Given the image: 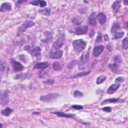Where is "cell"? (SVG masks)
I'll use <instances>...</instances> for the list:
<instances>
[{"mask_svg":"<svg viewBox=\"0 0 128 128\" xmlns=\"http://www.w3.org/2000/svg\"><path fill=\"white\" fill-rule=\"evenodd\" d=\"M102 35L100 33H99V34H98V37L96 39V42L97 43H99L100 42H101V40H102Z\"/></svg>","mask_w":128,"mask_h":128,"instance_id":"obj_39","label":"cell"},{"mask_svg":"<svg viewBox=\"0 0 128 128\" xmlns=\"http://www.w3.org/2000/svg\"><path fill=\"white\" fill-rule=\"evenodd\" d=\"M108 67H109V68L114 74H116L119 73L120 70H119V67L118 64H117L116 63L110 64Z\"/></svg>","mask_w":128,"mask_h":128,"instance_id":"obj_13","label":"cell"},{"mask_svg":"<svg viewBox=\"0 0 128 128\" xmlns=\"http://www.w3.org/2000/svg\"><path fill=\"white\" fill-rule=\"evenodd\" d=\"M120 100V99H107V100H105L104 101L101 103V105H103L105 104H108V103H114L116 102H117L119 101Z\"/></svg>","mask_w":128,"mask_h":128,"instance_id":"obj_24","label":"cell"},{"mask_svg":"<svg viewBox=\"0 0 128 128\" xmlns=\"http://www.w3.org/2000/svg\"><path fill=\"white\" fill-rule=\"evenodd\" d=\"M73 46L76 51L80 52L86 48L87 44L84 41L79 39L75 40L73 43Z\"/></svg>","mask_w":128,"mask_h":128,"instance_id":"obj_1","label":"cell"},{"mask_svg":"<svg viewBox=\"0 0 128 128\" xmlns=\"http://www.w3.org/2000/svg\"><path fill=\"white\" fill-rule=\"evenodd\" d=\"M63 52L62 50H57V51H51L50 53L49 57L53 59H59L62 57Z\"/></svg>","mask_w":128,"mask_h":128,"instance_id":"obj_6","label":"cell"},{"mask_svg":"<svg viewBox=\"0 0 128 128\" xmlns=\"http://www.w3.org/2000/svg\"><path fill=\"white\" fill-rule=\"evenodd\" d=\"M124 3L126 4V5H128V1H124Z\"/></svg>","mask_w":128,"mask_h":128,"instance_id":"obj_45","label":"cell"},{"mask_svg":"<svg viewBox=\"0 0 128 128\" xmlns=\"http://www.w3.org/2000/svg\"><path fill=\"white\" fill-rule=\"evenodd\" d=\"M114 60H115V63L117 64L121 63L122 62V59L121 58L120 56H117L115 57Z\"/></svg>","mask_w":128,"mask_h":128,"instance_id":"obj_33","label":"cell"},{"mask_svg":"<svg viewBox=\"0 0 128 128\" xmlns=\"http://www.w3.org/2000/svg\"><path fill=\"white\" fill-rule=\"evenodd\" d=\"M40 13L42 14L43 15L49 16L50 15V9L48 8H45L39 10Z\"/></svg>","mask_w":128,"mask_h":128,"instance_id":"obj_30","label":"cell"},{"mask_svg":"<svg viewBox=\"0 0 128 128\" xmlns=\"http://www.w3.org/2000/svg\"><path fill=\"white\" fill-rule=\"evenodd\" d=\"M12 9V6L9 3H3L1 6V12H5L6 11H9Z\"/></svg>","mask_w":128,"mask_h":128,"instance_id":"obj_16","label":"cell"},{"mask_svg":"<svg viewBox=\"0 0 128 128\" xmlns=\"http://www.w3.org/2000/svg\"><path fill=\"white\" fill-rule=\"evenodd\" d=\"M120 29V25L118 23H113L112 28H111V32L112 33H115L117 31L119 30Z\"/></svg>","mask_w":128,"mask_h":128,"instance_id":"obj_25","label":"cell"},{"mask_svg":"<svg viewBox=\"0 0 128 128\" xmlns=\"http://www.w3.org/2000/svg\"><path fill=\"white\" fill-rule=\"evenodd\" d=\"M5 63L2 62H1V64H0V69L2 72H5V71H8L9 70V67H7V65L5 64Z\"/></svg>","mask_w":128,"mask_h":128,"instance_id":"obj_29","label":"cell"},{"mask_svg":"<svg viewBox=\"0 0 128 128\" xmlns=\"http://www.w3.org/2000/svg\"><path fill=\"white\" fill-rule=\"evenodd\" d=\"M0 103L2 106L7 105L9 102V91L8 90H5L4 92L1 94V99H0Z\"/></svg>","mask_w":128,"mask_h":128,"instance_id":"obj_5","label":"cell"},{"mask_svg":"<svg viewBox=\"0 0 128 128\" xmlns=\"http://www.w3.org/2000/svg\"><path fill=\"white\" fill-rule=\"evenodd\" d=\"M41 52V49L40 47L36 46L33 48L31 51V54L33 56H37L40 55Z\"/></svg>","mask_w":128,"mask_h":128,"instance_id":"obj_18","label":"cell"},{"mask_svg":"<svg viewBox=\"0 0 128 128\" xmlns=\"http://www.w3.org/2000/svg\"><path fill=\"white\" fill-rule=\"evenodd\" d=\"M89 58H90V54L88 52L83 53L82 55L78 65L79 69H82L84 68L85 65L88 62Z\"/></svg>","mask_w":128,"mask_h":128,"instance_id":"obj_3","label":"cell"},{"mask_svg":"<svg viewBox=\"0 0 128 128\" xmlns=\"http://www.w3.org/2000/svg\"><path fill=\"white\" fill-rule=\"evenodd\" d=\"M125 35V33L123 32H116L115 33V39H118L121 38L122 37H123L124 35Z\"/></svg>","mask_w":128,"mask_h":128,"instance_id":"obj_31","label":"cell"},{"mask_svg":"<svg viewBox=\"0 0 128 128\" xmlns=\"http://www.w3.org/2000/svg\"><path fill=\"white\" fill-rule=\"evenodd\" d=\"M53 114H56L58 116L61 117H65V118H73V115H71V114H65L64 112H53Z\"/></svg>","mask_w":128,"mask_h":128,"instance_id":"obj_22","label":"cell"},{"mask_svg":"<svg viewBox=\"0 0 128 128\" xmlns=\"http://www.w3.org/2000/svg\"><path fill=\"white\" fill-rule=\"evenodd\" d=\"M30 77V75L28 73H20L16 75V79L25 80L27 78H29Z\"/></svg>","mask_w":128,"mask_h":128,"instance_id":"obj_21","label":"cell"},{"mask_svg":"<svg viewBox=\"0 0 128 128\" xmlns=\"http://www.w3.org/2000/svg\"><path fill=\"white\" fill-rule=\"evenodd\" d=\"M104 39L105 40H106V41H109L110 40V39L108 37V36L107 35H104Z\"/></svg>","mask_w":128,"mask_h":128,"instance_id":"obj_44","label":"cell"},{"mask_svg":"<svg viewBox=\"0 0 128 128\" xmlns=\"http://www.w3.org/2000/svg\"><path fill=\"white\" fill-rule=\"evenodd\" d=\"M43 83L44 84H46L47 85H53L55 83V80L53 79L48 80L46 81H44Z\"/></svg>","mask_w":128,"mask_h":128,"instance_id":"obj_36","label":"cell"},{"mask_svg":"<svg viewBox=\"0 0 128 128\" xmlns=\"http://www.w3.org/2000/svg\"><path fill=\"white\" fill-rule=\"evenodd\" d=\"M49 65L47 62H41L38 63L36 64L34 68L36 69H40V70H44L47 68L49 67Z\"/></svg>","mask_w":128,"mask_h":128,"instance_id":"obj_14","label":"cell"},{"mask_svg":"<svg viewBox=\"0 0 128 128\" xmlns=\"http://www.w3.org/2000/svg\"><path fill=\"white\" fill-rule=\"evenodd\" d=\"M26 56L24 55H20V59L22 60L24 62H26V61L27 60V59H26Z\"/></svg>","mask_w":128,"mask_h":128,"instance_id":"obj_41","label":"cell"},{"mask_svg":"<svg viewBox=\"0 0 128 128\" xmlns=\"http://www.w3.org/2000/svg\"><path fill=\"white\" fill-rule=\"evenodd\" d=\"M45 35L46 36V38L45 39H43L42 40L43 42L45 43H50L52 39H53V33L51 32L46 31L44 33Z\"/></svg>","mask_w":128,"mask_h":128,"instance_id":"obj_11","label":"cell"},{"mask_svg":"<svg viewBox=\"0 0 128 128\" xmlns=\"http://www.w3.org/2000/svg\"><path fill=\"white\" fill-rule=\"evenodd\" d=\"M91 72L89 71V72H81L80 73H78V74L74 76L73 77H72V78H79V77H84V76H86L90 74Z\"/></svg>","mask_w":128,"mask_h":128,"instance_id":"obj_26","label":"cell"},{"mask_svg":"<svg viewBox=\"0 0 128 128\" xmlns=\"http://www.w3.org/2000/svg\"><path fill=\"white\" fill-rule=\"evenodd\" d=\"M122 47L123 49L127 50L128 48V37H126L125 39L122 41Z\"/></svg>","mask_w":128,"mask_h":128,"instance_id":"obj_32","label":"cell"},{"mask_svg":"<svg viewBox=\"0 0 128 128\" xmlns=\"http://www.w3.org/2000/svg\"><path fill=\"white\" fill-rule=\"evenodd\" d=\"M59 97L60 95L58 93H50L46 95L42 96L40 98V100L43 102L48 103L53 101L54 100L57 99Z\"/></svg>","mask_w":128,"mask_h":128,"instance_id":"obj_2","label":"cell"},{"mask_svg":"<svg viewBox=\"0 0 128 128\" xmlns=\"http://www.w3.org/2000/svg\"><path fill=\"white\" fill-rule=\"evenodd\" d=\"M72 108L74 109H75V110H81V109H82L83 108V107L82 106H80V105H76L72 106Z\"/></svg>","mask_w":128,"mask_h":128,"instance_id":"obj_38","label":"cell"},{"mask_svg":"<svg viewBox=\"0 0 128 128\" xmlns=\"http://www.w3.org/2000/svg\"><path fill=\"white\" fill-rule=\"evenodd\" d=\"M74 97L76 98H78V97H81L83 96V94L80 91L78 90H76L75 91L74 94Z\"/></svg>","mask_w":128,"mask_h":128,"instance_id":"obj_34","label":"cell"},{"mask_svg":"<svg viewBox=\"0 0 128 128\" xmlns=\"http://www.w3.org/2000/svg\"><path fill=\"white\" fill-rule=\"evenodd\" d=\"M35 23H34L33 21H26L23 23L18 29V34H21V33H23L26 31V30L29 28L33 27L35 26Z\"/></svg>","mask_w":128,"mask_h":128,"instance_id":"obj_4","label":"cell"},{"mask_svg":"<svg viewBox=\"0 0 128 128\" xmlns=\"http://www.w3.org/2000/svg\"><path fill=\"white\" fill-rule=\"evenodd\" d=\"M123 81H124V78L122 77H118L116 79V82L117 83H121L122 82H123Z\"/></svg>","mask_w":128,"mask_h":128,"instance_id":"obj_40","label":"cell"},{"mask_svg":"<svg viewBox=\"0 0 128 128\" xmlns=\"http://www.w3.org/2000/svg\"><path fill=\"white\" fill-rule=\"evenodd\" d=\"M120 7H121L120 2L118 1H116L113 3L112 6V8L115 11V13H117L118 12V11L120 8Z\"/></svg>","mask_w":128,"mask_h":128,"instance_id":"obj_19","label":"cell"},{"mask_svg":"<svg viewBox=\"0 0 128 128\" xmlns=\"http://www.w3.org/2000/svg\"><path fill=\"white\" fill-rule=\"evenodd\" d=\"M72 21L75 25H80L83 22V19L81 17H80L78 16L74 17L72 19Z\"/></svg>","mask_w":128,"mask_h":128,"instance_id":"obj_20","label":"cell"},{"mask_svg":"<svg viewBox=\"0 0 128 128\" xmlns=\"http://www.w3.org/2000/svg\"><path fill=\"white\" fill-rule=\"evenodd\" d=\"M89 24L92 26H96L97 25V20L96 18V13L93 12L91 14L89 18Z\"/></svg>","mask_w":128,"mask_h":128,"instance_id":"obj_12","label":"cell"},{"mask_svg":"<svg viewBox=\"0 0 128 128\" xmlns=\"http://www.w3.org/2000/svg\"><path fill=\"white\" fill-rule=\"evenodd\" d=\"M88 27L87 26H83L77 28L75 30L76 33L78 35H84L88 32Z\"/></svg>","mask_w":128,"mask_h":128,"instance_id":"obj_9","label":"cell"},{"mask_svg":"<svg viewBox=\"0 0 128 128\" xmlns=\"http://www.w3.org/2000/svg\"><path fill=\"white\" fill-rule=\"evenodd\" d=\"M97 19L99 21V23L101 25H104L105 24L107 21V17L105 14L103 13H100L97 16Z\"/></svg>","mask_w":128,"mask_h":128,"instance_id":"obj_15","label":"cell"},{"mask_svg":"<svg viewBox=\"0 0 128 128\" xmlns=\"http://www.w3.org/2000/svg\"><path fill=\"white\" fill-rule=\"evenodd\" d=\"M120 84H113L111 85L108 89L107 93L109 94H112L115 93V92L118 90V88L120 87Z\"/></svg>","mask_w":128,"mask_h":128,"instance_id":"obj_17","label":"cell"},{"mask_svg":"<svg viewBox=\"0 0 128 128\" xmlns=\"http://www.w3.org/2000/svg\"><path fill=\"white\" fill-rule=\"evenodd\" d=\"M53 68L55 71H59L62 69V67L58 62H56L53 64Z\"/></svg>","mask_w":128,"mask_h":128,"instance_id":"obj_27","label":"cell"},{"mask_svg":"<svg viewBox=\"0 0 128 128\" xmlns=\"http://www.w3.org/2000/svg\"><path fill=\"white\" fill-rule=\"evenodd\" d=\"M106 76L104 75H101L99 76L97 79L96 81L97 84L99 85L102 84L103 82H104L106 80Z\"/></svg>","mask_w":128,"mask_h":128,"instance_id":"obj_28","label":"cell"},{"mask_svg":"<svg viewBox=\"0 0 128 128\" xmlns=\"http://www.w3.org/2000/svg\"><path fill=\"white\" fill-rule=\"evenodd\" d=\"M103 110L105 111V112H111V110H112V109H111V107H105L103 109Z\"/></svg>","mask_w":128,"mask_h":128,"instance_id":"obj_42","label":"cell"},{"mask_svg":"<svg viewBox=\"0 0 128 128\" xmlns=\"http://www.w3.org/2000/svg\"><path fill=\"white\" fill-rule=\"evenodd\" d=\"M64 35L60 37L57 41H56L53 44V47L55 49H59L64 45Z\"/></svg>","mask_w":128,"mask_h":128,"instance_id":"obj_8","label":"cell"},{"mask_svg":"<svg viewBox=\"0 0 128 128\" xmlns=\"http://www.w3.org/2000/svg\"><path fill=\"white\" fill-rule=\"evenodd\" d=\"M104 49V47L102 45L97 46L94 48L93 54L95 57H98L101 54Z\"/></svg>","mask_w":128,"mask_h":128,"instance_id":"obj_10","label":"cell"},{"mask_svg":"<svg viewBox=\"0 0 128 128\" xmlns=\"http://www.w3.org/2000/svg\"><path fill=\"white\" fill-rule=\"evenodd\" d=\"M13 111V110L11 109V108L7 107L5 109L2 110L1 111V114L5 116H9L11 115V114L12 113V112Z\"/></svg>","mask_w":128,"mask_h":128,"instance_id":"obj_23","label":"cell"},{"mask_svg":"<svg viewBox=\"0 0 128 128\" xmlns=\"http://www.w3.org/2000/svg\"><path fill=\"white\" fill-rule=\"evenodd\" d=\"M11 64L13 67V70L15 72H20L24 69L23 66L14 60H12L11 61Z\"/></svg>","mask_w":128,"mask_h":128,"instance_id":"obj_7","label":"cell"},{"mask_svg":"<svg viewBox=\"0 0 128 128\" xmlns=\"http://www.w3.org/2000/svg\"><path fill=\"white\" fill-rule=\"evenodd\" d=\"M39 5L42 8L46 7L47 6V3L45 1H39Z\"/></svg>","mask_w":128,"mask_h":128,"instance_id":"obj_37","label":"cell"},{"mask_svg":"<svg viewBox=\"0 0 128 128\" xmlns=\"http://www.w3.org/2000/svg\"><path fill=\"white\" fill-rule=\"evenodd\" d=\"M76 63H77V62H76V61L75 60H74V61H72V62H71L69 64V65H68V68H69V69H73V68L74 67H75V65L76 64Z\"/></svg>","mask_w":128,"mask_h":128,"instance_id":"obj_35","label":"cell"},{"mask_svg":"<svg viewBox=\"0 0 128 128\" xmlns=\"http://www.w3.org/2000/svg\"><path fill=\"white\" fill-rule=\"evenodd\" d=\"M31 4H32L33 5H35V6H38V5H39V1H33L31 3Z\"/></svg>","mask_w":128,"mask_h":128,"instance_id":"obj_43","label":"cell"}]
</instances>
